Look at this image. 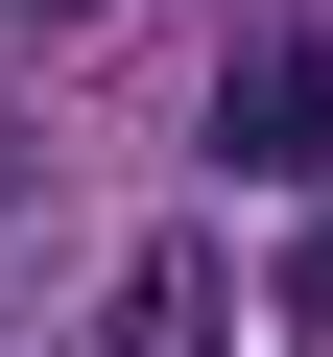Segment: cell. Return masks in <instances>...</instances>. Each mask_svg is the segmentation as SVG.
Wrapping results in <instances>:
<instances>
[{"label":"cell","mask_w":333,"mask_h":357,"mask_svg":"<svg viewBox=\"0 0 333 357\" xmlns=\"http://www.w3.org/2000/svg\"><path fill=\"white\" fill-rule=\"evenodd\" d=\"M72 357H238V238H119Z\"/></svg>","instance_id":"1"},{"label":"cell","mask_w":333,"mask_h":357,"mask_svg":"<svg viewBox=\"0 0 333 357\" xmlns=\"http://www.w3.org/2000/svg\"><path fill=\"white\" fill-rule=\"evenodd\" d=\"M24 24H119V0H24Z\"/></svg>","instance_id":"5"},{"label":"cell","mask_w":333,"mask_h":357,"mask_svg":"<svg viewBox=\"0 0 333 357\" xmlns=\"http://www.w3.org/2000/svg\"><path fill=\"white\" fill-rule=\"evenodd\" d=\"M286 310H309V333H333V215H309V238H286Z\"/></svg>","instance_id":"3"},{"label":"cell","mask_w":333,"mask_h":357,"mask_svg":"<svg viewBox=\"0 0 333 357\" xmlns=\"http://www.w3.org/2000/svg\"><path fill=\"white\" fill-rule=\"evenodd\" d=\"M215 167L238 191H333V24H262L215 72Z\"/></svg>","instance_id":"2"},{"label":"cell","mask_w":333,"mask_h":357,"mask_svg":"<svg viewBox=\"0 0 333 357\" xmlns=\"http://www.w3.org/2000/svg\"><path fill=\"white\" fill-rule=\"evenodd\" d=\"M24 167H48V143H24V96H0V191H24Z\"/></svg>","instance_id":"4"}]
</instances>
